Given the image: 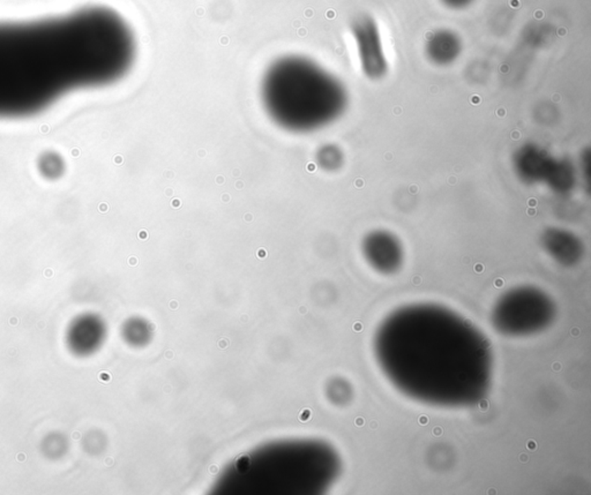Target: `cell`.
Returning a JSON list of instances; mask_svg holds the SVG:
<instances>
[{"mask_svg": "<svg viewBox=\"0 0 591 495\" xmlns=\"http://www.w3.org/2000/svg\"><path fill=\"white\" fill-rule=\"evenodd\" d=\"M136 57L132 28L107 7L0 22V118L36 115L72 91L115 84Z\"/></svg>", "mask_w": 591, "mask_h": 495, "instance_id": "obj_1", "label": "cell"}, {"mask_svg": "<svg viewBox=\"0 0 591 495\" xmlns=\"http://www.w3.org/2000/svg\"><path fill=\"white\" fill-rule=\"evenodd\" d=\"M261 102L278 127L310 133L327 127L345 115L349 95L345 84L310 58L289 54L265 71Z\"/></svg>", "mask_w": 591, "mask_h": 495, "instance_id": "obj_2", "label": "cell"}, {"mask_svg": "<svg viewBox=\"0 0 591 495\" xmlns=\"http://www.w3.org/2000/svg\"><path fill=\"white\" fill-rule=\"evenodd\" d=\"M363 74L371 81H380L388 74L389 63L378 21L370 14H359L350 24Z\"/></svg>", "mask_w": 591, "mask_h": 495, "instance_id": "obj_3", "label": "cell"}, {"mask_svg": "<svg viewBox=\"0 0 591 495\" xmlns=\"http://www.w3.org/2000/svg\"><path fill=\"white\" fill-rule=\"evenodd\" d=\"M557 157L537 143H523L513 155V168L526 185H545Z\"/></svg>", "mask_w": 591, "mask_h": 495, "instance_id": "obj_4", "label": "cell"}, {"mask_svg": "<svg viewBox=\"0 0 591 495\" xmlns=\"http://www.w3.org/2000/svg\"><path fill=\"white\" fill-rule=\"evenodd\" d=\"M462 38L453 29L440 28L427 35L424 52L426 59L438 68L453 65L462 54Z\"/></svg>", "mask_w": 591, "mask_h": 495, "instance_id": "obj_5", "label": "cell"}, {"mask_svg": "<svg viewBox=\"0 0 591 495\" xmlns=\"http://www.w3.org/2000/svg\"><path fill=\"white\" fill-rule=\"evenodd\" d=\"M368 260L380 270L394 269L401 259V249L395 237L387 231H373L364 243Z\"/></svg>", "mask_w": 591, "mask_h": 495, "instance_id": "obj_6", "label": "cell"}, {"mask_svg": "<svg viewBox=\"0 0 591 495\" xmlns=\"http://www.w3.org/2000/svg\"><path fill=\"white\" fill-rule=\"evenodd\" d=\"M576 182H578V171L574 164L568 159L557 157L550 177L545 182L547 189H550L552 192L559 196H566L572 191H574Z\"/></svg>", "mask_w": 591, "mask_h": 495, "instance_id": "obj_7", "label": "cell"}, {"mask_svg": "<svg viewBox=\"0 0 591 495\" xmlns=\"http://www.w3.org/2000/svg\"><path fill=\"white\" fill-rule=\"evenodd\" d=\"M38 171L43 178L50 182L61 179L66 171V162L59 152L47 150L38 159Z\"/></svg>", "mask_w": 591, "mask_h": 495, "instance_id": "obj_8", "label": "cell"}, {"mask_svg": "<svg viewBox=\"0 0 591 495\" xmlns=\"http://www.w3.org/2000/svg\"><path fill=\"white\" fill-rule=\"evenodd\" d=\"M315 159L317 164L327 172L338 171L345 164L343 150L334 143L321 146Z\"/></svg>", "mask_w": 591, "mask_h": 495, "instance_id": "obj_9", "label": "cell"}, {"mask_svg": "<svg viewBox=\"0 0 591 495\" xmlns=\"http://www.w3.org/2000/svg\"><path fill=\"white\" fill-rule=\"evenodd\" d=\"M443 6L452 10H464L469 8L475 0H440Z\"/></svg>", "mask_w": 591, "mask_h": 495, "instance_id": "obj_10", "label": "cell"}, {"mask_svg": "<svg viewBox=\"0 0 591 495\" xmlns=\"http://www.w3.org/2000/svg\"><path fill=\"white\" fill-rule=\"evenodd\" d=\"M527 447L528 448L531 449V450H534V449L537 448V443H536L534 440H529L527 443Z\"/></svg>", "mask_w": 591, "mask_h": 495, "instance_id": "obj_11", "label": "cell"}, {"mask_svg": "<svg viewBox=\"0 0 591 495\" xmlns=\"http://www.w3.org/2000/svg\"><path fill=\"white\" fill-rule=\"evenodd\" d=\"M429 423V417H426V416H422V417L419 418V424L420 425H426Z\"/></svg>", "mask_w": 591, "mask_h": 495, "instance_id": "obj_12", "label": "cell"}, {"mask_svg": "<svg viewBox=\"0 0 591 495\" xmlns=\"http://www.w3.org/2000/svg\"><path fill=\"white\" fill-rule=\"evenodd\" d=\"M441 433H443V430H441V427H436L434 428V430H433V434L436 435V437H440V435H441Z\"/></svg>", "mask_w": 591, "mask_h": 495, "instance_id": "obj_13", "label": "cell"}, {"mask_svg": "<svg viewBox=\"0 0 591 495\" xmlns=\"http://www.w3.org/2000/svg\"><path fill=\"white\" fill-rule=\"evenodd\" d=\"M356 425L361 427V426H363V425H364V419H363V418H357V419H356Z\"/></svg>", "mask_w": 591, "mask_h": 495, "instance_id": "obj_14", "label": "cell"}, {"mask_svg": "<svg viewBox=\"0 0 591 495\" xmlns=\"http://www.w3.org/2000/svg\"><path fill=\"white\" fill-rule=\"evenodd\" d=\"M480 407H482V410H487V402L483 401L480 403Z\"/></svg>", "mask_w": 591, "mask_h": 495, "instance_id": "obj_15", "label": "cell"}, {"mask_svg": "<svg viewBox=\"0 0 591 495\" xmlns=\"http://www.w3.org/2000/svg\"><path fill=\"white\" fill-rule=\"evenodd\" d=\"M520 461L522 462V463H526V462L528 461L527 456H526V455H521Z\"/></svg>", "mask_w": 591, "mask_h": 495, "instance_id": "obj_16", "label": "cell"}, {"mask_svg": "<svg viewBox=\"0 0 591 495\" xmlns=\"http://www.w3.org/2000/svg\"><path fill=\"white\" fill-rule=\"evenodd\" d=\"M362 328H363V327H362V324H356V326H355V330H357V331H359V330H362Z\"/></svg>", "mask_w": 591, "mask_h": 495, "instance_id": "obj_17", "label": "cell"}, {"mask_svg": "<svg viewBox=\"0 0 591 495\" xmlns=\"http://www.w3.org/2000/svg\"><path fill=\"white\" fill-rule=\"evenodd\" d=\"M560 368H561L560 364L553 365V368H554V370H555V371H559V370H560Z\"/></svg>", "mask_w": 591, "mask_h": 495, "instance_id": "obj_18", "label": "cell"}, {"mask_svg": "<svg viewBox=\"0 0 591 495\" xmlns=\"http://www.w3.org/2000/svg\"><path fill=\"white\" fill-rule=\"evenodd\" d=\"M578 329L572 330V333H573V335H574V336H576V335H578Z\"/></svg>", "mask_w": 591, "mask_h": 495, "instance_id": "obj_19", "label": "cell"}, {"mask_svg": "<svg viewBox=\"0 0 591 495\" xmlns=\"http://www.w3.org/2000/svg\"><path fill=\"white\" fill-rule=\"evenodd\" d=\"M501 284H503L501 281H497V282H496V285H497V287H501Z\"/></svg>", "mask_w": 591, "mask_h": 495, "instance_id": "obj_20", "label": "cell"}]
</instances>
